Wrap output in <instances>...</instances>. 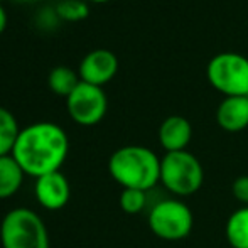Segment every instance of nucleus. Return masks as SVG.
I'll use <instances>...</instances> for the list:
<instances>
[{
  "mask_svg": "<svg viewBox=\"0 0 248 248\" xmlns=\"http://www.w3.org/2000/svg\"><path fill=\"white\" fill-rule=\"evenodd\" d=\"M69 152L66 132L52 122H37L22 128L12 157L27 176L41 177L61 169Z\"/></svg>",
  "mask_w": 248,
  "mask_h": 248,
  "instance_id": "1",
  "label": "nucleus"
},
{
  "mask_svg": "<svg viewBox=\"0 0 248 248\" xmlns=\"http://www.w3.org/2000/svg\"><path fill=\"white\" fill-rule=\"evenodd\" d=\"M108 170L124 189L150 191L160 183V159L144 145L117 149L108 160Z\"/></svg>",
  "mask_w": 248,
  "mask_h": 248,
  "instance_id": "2",
  "label": "nucleus"
},
{
  "mask_svg": "<svg viewBox=\"0 0 248 248\" xmlns=\"http://www.w3.org/2000/svg\"><path fill=\"white\" fill-rule=\"evenodd\" d=\"M160 183L176 198L193 196L204 183V169L187 150L166 152L160 159Z\"/></svg>",
  "mask_w": 248,
  "mask_h": 248,
  "instance_id": "3",
  "label": "nucleus"
},
{
  "mask_svg": "<svg viewBox=\"0 0 248 248\" xmlns=\"http://www.w3.org/2000/svg\"><path fill=\"white\" fill-rule=\"evenodd\" d=\"M2 248H51L49 233L37 213L27 208L10 209L0 225Z\"/></svg>",
  "mask_w": 248,
  "mask_h": 248,
  "instance_id": "4",
  "label": "nucleus"
},
{
  "mask_svg": "<svg viewBox=\"0 0 248 248\" xmlns=\"http://www.w3.org/2000/svg\"><path fill=\"white\" fill-rule=\"evenodd\" d=\"M208 81L225 96H248V58L233 51L218 52L206 66Z\"/></svg>",
  "mask_w": 248,
  "mask_h": 248,
  "instance_id": "5",
  "label": "nucleus"
},
{
  "mask_svg": "<svg viewBox=\"0 0 248 248\" xmlns=\"http://www.w3.org/2000/svg\"><path fill=\"white\" fill-rule=\"evenodd\" d=\"M194 216L191 208L179 198L155 202L149 213L150 232L166 242H179L193 232Z\"/></svg>",
  "mask_w": 248,
  "mask_h": 248,
  "instance_id": "6",
  "label": "nucleus"
},
{
  "mask_svg": "<svg viewBox=\"0 0 248 248\" xmlns=\"http://www.w3.org/2000/svg\"><path fill=\"white\" fill-rule=\"evenodd\" d=\"M68 113L78 125L92 127L103 120L107 115L108 100L101 86L79 81L75 92L66 98Z\"/></svg>",
  "mask_w": 248,
  "mask_h": 248,
  "instance_id": "7",
  "label": "nucleus"
},
{
  "mask_svg": "<svg viewBox=\"0 0 248 248\" xmlns=\"http://www.w3.org/2000/svg\"><path fill=\"white\" fill-rule=\"evenodd\" d=\"M118 71L117 56L108 49L90 51L79 62V79L95 86H103L113 79Z\"/></svg>",
  "mask_w": 248,
  "mask_h": 248,
  "instance_id": "8",
  "label": "nucleus"
},
{
  "mask_svg": "<svg viewBox=\"0 0 248 248\" xmlns=\"http://www.w3.org/2000/svg\"><path fill=\"white\" fill-rule=\"evenodd\" d=\"M34 194L43 208L49 209V211H58L68 204L69 196H71V187H69L64 174L56 170V172L37 177Z\"/></svg>",
  "mask_w": 248,
  "mask_h": 248,
  "instance_id": "9",
  "label": "nucleus"
},
{
  "mask_svg": "<svg viewBox=\"0 0 248 248\" xmlns=\"http://www.w3.org/2000/svg\"><path fill=\"white\" fill-rule=\"evenodd\" d=\"M193 139V125L186 117L170 115L159 127V142L166 152L186 150Z\"/></svg>",
  "mask_w": 248,
  "mask_h": 248,
  "instance_id": "10",
  "label": "nucleus"
},
{
  "mask_svg": "<svg viewBox=\"0 0 248 248\" xmlns=\"http://www.w3.org/2000/svg\"><path fill=\"white\" fill-rule=\"evenodd\" d=\"M216 122L226 132H242L248 127V96H225L216 110Z\"/></svg>",
  "mask_w": 248,
  "mask_h": 248,
  "instance_id": "11",
  "label": "nucleus"
},
{
  "mask_svg": "<svg viewBox=\"0 0 248 248\" xmlns=\"http://www.w3.org/2000/svg\"><path fill=\"white\" fill-rule=\"evenodd\" d=\"M26 172L17 164V160L10 155L0 157V199L12 198L22 186Z\"/></svg>",
  "mask_w": 248,
  "mask_h": 248,
  "instance_id": "12",
  "label": "nucleus"
},
{
  "mask_svg": "<svg viewBox=\"0 0 248 248\" xmlns=\"http://www.w3.org/2000/svg\"><path fill=\"white\" fill-rule=\"evenodd\" d=\"M225 235L232 248H248V206H243L230 215Z\"/></svg>",
  "mask_w": 248,
  "mask_h": 248,
  "instance_id": "13",
  "label": "nucleus"
},
{
  "mask_svg": "<svg viewBox=\"0 0 248 248\" xmlns=\"http://www.w3.org/2000/svg\"><path fill=\"white\" fill-rule=\"evenodd\" d=\"M79 81H81L79 75H76L68 66H56V68L51 69L49 76H47V85H49L51 92L56 93L58 96H64V98H68L75 92Z\"/></svg>",
  "mask_w": 248,
  "mask_h": 248,
  "instance_id": "14",
  "label": "nucleus"
},
{
  "mask_svg": "<svg viewBox=\"0 0 248 248\" xmlns=\"http://www.w3.org/2000/svg\"><path fill=\"white\" fill-rule=\"evenodd\" d=\"M19 134L20 128L16 117L7 108L0 107V157L12 154Z\"/></svg>",
  "mask_w": 248,
  "mask_h": 248,
  "instance_id": "15",
  "label": "nucleus"
},
{
  "mask_svg": "<svg viewBox=\"0 0 248 248\" xmlns=\"http://www.w3.org/2000/svg\"><path fill=\"white\" fill-rule=\"evenodd\" d=\"M54 9L59 19L66 20V22H79V20L86 19L90 14L88 3L85 0H61Z\"/></svg>",
  "mask_w": 248,
  "mask_h": 248,
  "instance_id": "16",
  "label": "nucleus"
},
{
  "mask_svg": "<svg viewBox=\"0 0 248 248\" xmlns=\"http://www.w3.org/2000/svg\"><path fill=\"white\" fill-rule=\"evenodd\" d=\"M147 204V191L140 189H124L120 194V208L128 215H137L144 211Z\"/></svg>",
  "mask_w": 248,
  "mask_h": 248,
  "instance_id": "17",
  "label": "nucleus"
},
{
  "mask_svg": "<svg viewBox=\"0 0 248 248\" xmlns=\"http://www.w3.org/2000/svg\"><path fill=\"white\" fill-rule=\"evenodd\" d=\"M59 16L58 12H56V9H43L39 14L36 16V22L37 26L41 27V29H54L56 26L59 24Z\"/></svg>",
  "mask_w": 248,
  "mask_h": 248,
  "instance_id": "18",
  "label": "nucleus"
},
{
  "mask_svg": "<svg viewBox=\"0 0 248 248\" xmlns=\"http://www.w3.org/2000/svg\"><path fill=\"white\" fill-rule=\"evenodd\" d=\"M232 193L236 201L248 206V176H240L233 181Z\"/></svg>",
  "mask_w": 248,
  "mask_h": 248,
  "instance_id": "19",
  "label": "nucleus"
},
{
  "mask_svg": "<svg viewBox=\"0 0 248 248\" xmlns=\"http://www.w3.org/2000/svg\"><path fill=\"white\" fill-rule=\"evenodd\" d=\"M5 27H7V12L2 7V3H0V34L5 31Z\"/></svg>",
  "mask_w": 248,
  "mask_h": 248,
  "instance_id": "20",
  "label": "nucleus"
},
{
  "mask_svg": "<svg viewBox=\"0 0 248 248\" xmlns=\"http://www.w3.org/2000/svg\"><path fill=\"white\" fill-rule=\"evenodd\" d=\"M90 2H93V3H107V2H110V0H90Z\"/></svg>",
  "mask_w": 248,
  "mask_h": 248,
  "instance_id": "21",
  "label": "nucleus"
},
{
  "mask_svg": "<svg viewBox=\"0 0 248 248\" xmlns=\"http://www.w3.org/2000/svg\"><path fill=\"white\" fill-rule=\"evenodd\" d=\"M16 2H32V0H16Z\"/></svg>",
  "mask_w": 248,
  "mask_h": 248,
  "instance_id": "22",
  "label": "nucleus"
},
{
  "mask_svg": "<svg viewBox=\"0 0 248 248\" xmlns=\"http://www.w3.org/2000/svg\"><path fill=\"white\" fill-rule=\"evenodd\" d=\"M0 3H2V0H0Z\"/></svg>",
  "mask_w": 248,
  "mask_h": 248,
  "instance_id": "23",
  "label": "nucleus"
}]
</instances>
